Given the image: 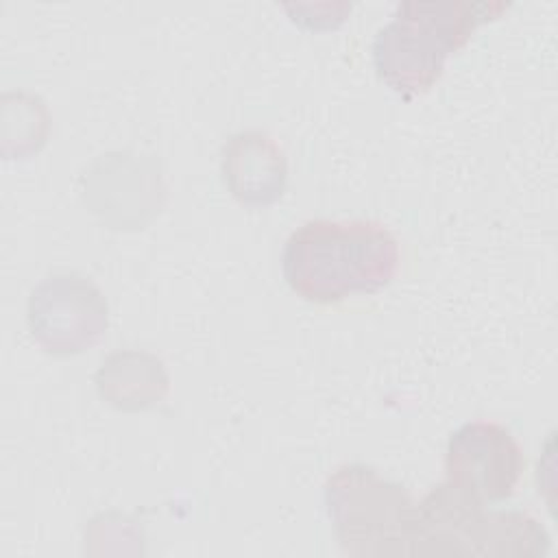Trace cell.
Wrapping results in <instances>:
<instances>
[{"label":"cell","mask_w":558,"mask_h":558,"mask_svg":"<svg viewBox=\"0 0 558 558\" xmlns=\"http://www.w3.org/2000/svg\"><path fill=\"white\" fill-rule=\"evenodd\" d=\"M94 384L109 405L137 412L159 403L170 388V377L161 357L144 349H116L100 362Z\"/></svg>","instance_id":"cell-9"},{"label":"cell","mask_w":558,"mask_h":558,"mask_svg":"<svg viewBox=\"0 0 558 558\" xmlns=\"http://www.w3.org/2000/svg\"><path fill=\"white\" fill-rule=\"evenodd\" d=\"M227 190L244 205L264 207L279 201L288 183V159L279 142L262 129H242L220 150Z\"/></svg>","instance_id":"cell-8"},{"label":"cell","mask_w":558,"mask_h":558,"mask_svg":"<svg viewBox=\"0 0 558 558\" xmlns=\"http://www.w3.org/2000/svg\"><path fill=\"white\" fill-rule=\"evenodd\" d=\"M510 4L501 0H403L373 37L377 76L410 98L427 92L451 52Z\"/></svg>","instance_id":"cell-2"},{"label":"cell","mask_w":558,"mask_h":558,"mask_svg":"<svg viewBox=\"0 0 558 558\" xmlns=\"http://www.w3.org/2000/svg\"><path fill=\"white\" fill-rule=\"evenodd\" d=\"M333 534L349 556H412L416 501L377 469L351 462L333 469L323 486Z\"/></svg>","instance_id":"cell-4"},{"label":"cell","mask_w":558,"mask_h":558,"mask_svg":"<svg viewBox=\"0 0 558 558\" xmlns=\"http://www.w3.org/2000/svg\"><path fill=\"white\" fill-rule=\"evenodd\" d=\"M33 340L52 355H76L94 347L109 325L102 290L76 270L50 272L33 286L26 301Z\"/></svg>","instance_id":"cell-5"},{"label":"cell","mask_w":558,"mask_h":558,"mask_svg":"<svg viewBox=\"0 0 558 558\" xmlns=\"http://www.w3.org/2000/svg\"><path fill=\"white\" fill-rule=\"evenodd\" d=\"M85 205L111 229L148 222L163 203V179L153 155L109 150L96 157L81 177Z\"/></svg>","instance_id":"cell-7"},{"label":"cell","mask_w":558,"mask_h":558,"mask_svg":"<svg viewBox=\"0 0 558 558\" xmlns=\"http://www.w3.org/2000/svg\"><path fill=\"white\" fill-rule=\"evenodd\" d=\"M547 530L523 510H488L447 480L416 501L412 556L536 558L549 551Z\"/></svg>","instance_id":"cell-3"},{"label":"cell","mask_w":558,"mask_h":558,"mask_svg":"<svg viewBox=\"0 0 558 558\" xmlns=\"http://www.w3.org/2000/svg\"><path fill=\"white\" fill-rule=\"evenodd\" d=\"M399 268V242L377 220L312 218L299 225L281 253L283 279L312 303H338L353 292L386 288Z\"/></svg>","instance_id":"cell-1"},{"label":"cell","mask_w":558,"mask_h":558,"mask_svg":"<svg viewBox=\"0 0 558 558\" xmlns=\"http://www.w3.org/2000/svg\"><path fill=\"white\" fill-rule=\"evenodd\" d=\"M445 480L482 504L508 499L525 458L510 429L495 421H466L451 432L445 449Z\"/></svg>","instance_id":"cell-6"}]
</instances>
